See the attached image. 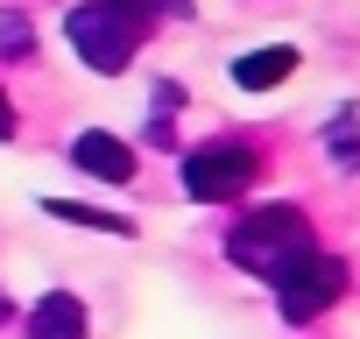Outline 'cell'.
<instances>
[{"mask_svg":"<svg viewBox=\"0 0 360 339\" xmlns=\"http://www.w3.org/2000/svg\"><path fill=\"white\" fill-rule=\"evenodd\" d=\"M339 290H346V262H339V255H304V262L276 283L283 325H318V311H332Z\"/></svg>","mask_w":360,"mask_h":339,"instance_id":"277c9868","label":"cell"},{"mask_svg":"<svg viewBox=\"0 0 360 339\" xmlns=\"http://www.w3.org/2000/svg\"><path fill=\"white\" fill-rule=\"evenodd\" d=\"M325 141H332V162H339V170H360V113H353V106L332 120V134H325Z\"/></svg>","mask_w":360,"mask_h":339,"instance_id":"9c48e42d","label":"cell"},{"mask_svg":"<svg viewBox=\"0 0 360 339\" xmlns=\"http://www.w3.org/2000/svg\"><path fill=\"white\" fill-rule=\"evenodd\" d=\"M255 177H262V155H255L248 141H205V148L184 155V191L205 198V205H233V198H248Z\"/></svg>","mask_w":360,"mask_h":339,"instance_id":"3957f363","label":"cell"},{"mask_svg":"<svg viewBox=\"0 0 360 339\" xmlns=\"http://www.w3.org/2000/svg\"><path fill=\"white\" fill-rule=\"evenodd\" d=\"M50 219H71V226H106V234H134L127 212H92V205H71V198H43Z\"/></svg>","mask_w":360,"mask_h":339,"instance_id":"ba28073f","label":"cell"},{"mask_svg":"<svg viewBox=\"0 0 360 339\" xmlns=\"http://www.w3.org/2000/svg\"><path fill=\"white\" fill-rule=\"evenodd\" d=\"M22 325H29V339H85V332H92V318H85V304H78L71 290L36 297V311H29Z\"/></svg>","mask_w":360,"mask_h":339,"instance_id":"5b68a950","label":"cell"},{"mask_svg":"<svg viewBox=\"0 0 360 339\" xmlns=\"http://www.w3.org/2000/svg\"><path fill=\"white\" fill-rule=\"evenodd\" d=\"M0 318H8V297H0Z\"/></svg>","mask_w":360,"mask_h":339,"instance_id":"7c38bea8","label":"cell"},{"mask_svg":"<svg viewBox=\"0 0 360 339\" xmlns=\"http://www.w3.org/2000/svg\"><path fill=\"white\" fill-rule=\"evenodd\" d=\"M297 71V50H255V57H233V85H248V92H269V85H283Z\"/></svg>","mask_w":360,"mask_h":339,"instance_id":"52a82bcc","label":"cell"},{"mask_svg":"<svg viewBox=\"0 0 360 339\" xmlns=\"http://www.w3.org/2000/svg\"><path fill=\"white\" fill-rule=\"evenodd\" d=\"M148 22H155V0H85V8H71V43L92 71H127L134 50L148 43Z\"/></svg>","mask_w":360,"mask_h":339,"instance_id":"7a4b0ae2","label":"cell"},{"mask_svg":"<svg viewBox=\"0 0 360 339\" xmlns=\"http://www.w3.org/2000/svg\"><path fill=\"white\" fill-rule=\"evenodd\" d=\"M226 255H233V269H248L262 283H283L304 255H318V234H311L304 205H262L226 234Z\"/></svg>","mask_w":360,"mask_h":339,"instance_id":"6da1fadb","label":"cell"},{"mask_svg":"<svg viewBox=\"0 0 360 339\" xmlns=\"http://www.w3.org/2000/svg\"><path fill=\"white\" fill-rule=\"evenodd\" d=\"M29 15H0V57H29Z\"/></svg>","mask_w":360,"mask_h":339,"instance_id":"30bf717a","label":"cell"},{"mask_svg":"<svg viewBox=\"0 0 360 339\" xmlns=\"http://www.w3.org/2000/svg\"><path fill=\"white\" fill-rule=\"evenodd\" d=\"M71 162L85 177H106V184H134V148L113 141V134H78L71 141Z\"/></svg>","mask_w":360,"mask_h":339,"instance_id":"8992f818","label":"cell"},{"mask_svg":"<svg viewBox=\"0 0 360 339\" xmlns=\"http://www.w3.org/2000/svg\"><path fill=\"white\" fill-rule=\"evenodd\" d=\"M15 134V106H8V92H0V141Z\"/></svg>","mask_w":360,"mask_h":339,"instance_id":"8fae6325","label":"cell"}]
</instances>
